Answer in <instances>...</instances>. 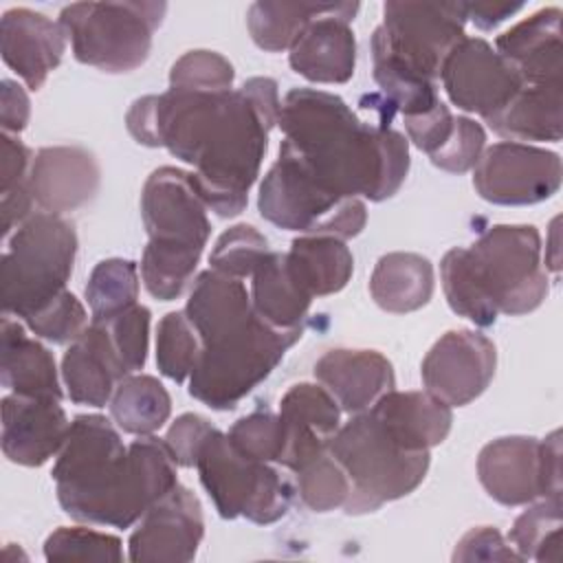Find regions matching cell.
I'll return each instance as SVG.
<instances>
[{"mask_svg":"<svg viewBox=\"0 0 563 563\" xmlns=\"http://www.w3.org/2000/svg\"><path fill=\"white\" fill-rule=\"evenodd\" d=\"M279 112L277 81L251 77L238 90L169 88L141 97L128 110L125 123L136 143L167 147L194 167L191 180L207 209L235 218L249 202Z\"/></svg>","mask_w":563,"mask_h":563,"instance_id":"6da1fadb","label":"cell"},{"mask_svg":"<svg viewBox=\"0 0 563 563\" xmlns=\"http://www.w3.org/2000/svg\"><path fill=\"white\" fill-rule=\"evenodd\" d=\"M279 158L339 198H391L409 172V143L387 123H365L336 95L292 88L282 101Z\"/></svg>","mask_w":563,"mask_h":563,"instance_id":"7a4b0ae2","label":"cell"},{"mask_svg":"<svg viewBox=\"0 0 563 563\" xmlns=\"http://www.w3.org/2000/svg\"><path fill=\"white\" fill-rule=\"evenodd\" d=\"M176 466L165 440L136 435L125 446L108 418L81 413L70 422L53 479L62 510L75 521L130 528L178 484Z\"/></svg>","mask_w":563,"mask_h":563,"instance_id":"3957f363","label":"cell"},{"mask_svg":"<svg viewBox=\"0 0 563 563\" xmlns=\"http://www.w3.org/2000/svg\"><path fill=\"white\" fill-rule=\"evenodd\" d=\"M141 216L150 238L141 257L143 284L152 297L172 301L194 279L209 240L207 205L191 174L165 165L154 169L143 185Z\"/></svg>","mask_w":563,"mask_h":563,"instance_id":"277c9868","label":"cell"},{"mask_svg":"<svg viewBox=\"0 0 563 563\" xmlns=\"http://www.w3.org/2000/svg\"><path fill=\"white\" fill-rule=\"evenodd\" d=\"M301 330L266 323L255 308L200 336L189 394L216 411L235 409L301 339Z\"/></svg>","mask_w":563,"mask_h":563,"instance_id":"5b68a950","label":"cell"},{"mask_svg":"<svg viewBox=\"0 0 563 563\" xmlns=\"http://www.w3.org/2000/svg\"><path fill=\"white\" fill-rule=\"evenodd\" d=\"M328 453L341 464L352 486L343 506L347 515L374 512L413 493L429 471V451L405 449L369 409L339 427Z\"/></svg>","mask_w":563,"mask_h":563,"instance_id":"8992f818","label":"cell"},{"mask_svg":"<svg viewBox=\"0 0 563 563\" xmlns=\"http://www.w3.org/2000/svg\"><path fill=\"white\" fill-rule=\"evenodd\" d=\"M77 233L68 220L35 211L9 238L0 262L2 310L29 319L59 292L73 275Z\"/></svg>","mask_w":563,"mask_h":563,"instance_id":"52a82bcc","label":"cell"},{"mask_svg":"<svg viewBox=\"0 0 563 563\" xmlns=\"http://www.w3.org/2000/svg\"><path fill=\"white\" fill-rule=\"evenodd\" d=\"M462 255L473 284L497 314H528L548 295L541 235L532 224H495L468 249L462 246Z\"/></svg>","mask_w":563,"mask_h":563,"instance_id":"ba28073f","label":"cell"},{"mask_svg":"<svg viewBox=\"0 0 563 563\" xmlns=\"http://www.w3.org/2000/svg\"><path fill=\"white\" fill-rule=\"evenodd\" d=\"M165 2H75L62 9L59 24L77 62L110 75L145 64Z\"/></svg>","mask_w":563,"mask_h":563,"instance_id":"9c48e42d","label":"cell"},{"mask_svg":"<svg viewBox=\"0 0 563 563\" xmlns=\"http://www.w3.org/2000/svg\"><path fill=\"white\" fill-rule=\"evenodd\" d=\"M200 484L222 519L246 517L268 526L279 521L292 501L290 482L271 462L240 453L227 433L213 429L196 460Z\"/></svg>","mask_w":563,"mask_h":563,"instance_id":"30bf717a","label":"cell"},{"mask_svg":"<svg viewBox=\"0 0 563 563\" xmlns=\"http://www.w3.org/2000/svg\"><path fill=\"white\" fill-rule=\"evenodd\" d=\"M257 209L271 224L303 235L356 238L367 222L361 198H339L310 180L284 158H277L260 185Z\"/></svg>","mask_w":563,"mask_h":563,"instance_id":"8fae6325","label":"cell"},{"mask_svg":"<svg viewBox=\"0 0 563 563\" xmlns=\"http://www.w3.org/2000/svg\"><path fill=\"white\" fill-rule=\"evenodd\" d=\"M477 477L504 506H528L561 495V431L545 440L508 435L488 442L477 457Z\"/></svg>","mask_w":563,"mask_h":563,"instance_id":"7c38bea8","label":"cell"},{"mask_svg":"<svg viewBox=\"0 0 563 563\" xmlns=\"http://www.w3.org/2000/svg\"><path fill=\"white\" fill-rule=\"evenodd\" d=\"M464 24V2H385L383 24L372 37L435 81L444 57L466 37Z\"/></svg>","mask_w":563,"mask_h":563,"instance_id":"4fadbf2b","label":"cell"},{"mask_svg":"<svg viewBox=\"0 0 563 563\" xmlns=\"http://www.w3.org/2000/svg\"><path fill=\"white\" fill-rule=\"evenodd\" d=\"M473 187L493 205H537L559 191L561 158L530 143L499 141L482 152L473 167Z\"/></svg>","mask_w":563,"mask_h":563,"instance_id":"5bb4252c","label":"cell"},{"mask_svg":"<svg viewBox=\"0 0 563 563\" xmlns=\"http://www.w3.org/2000/svg\"><path fill=\"white\" fill-rule=\"evenodd\" d=\"M440 79L453 106L484 121L506 108L523 86L517 70L482 37L460 40L444 57Z\"/></svg>","mask_w":563,"mask_h":563,"instance_id":"9a60e30c","label":"cell"},{"mask_svg":"<svg viewBox=\"0 0 563 563\" xmlns=\"http://www.w3.org/2000/svg\"><path fill=\"white\" fill-rule=\"evenodd\" d=\"M495 343L475 330L442 334L422 361V383L449 407H464L479 398L495 376Z\"/></svg>","mask_w":563,"mask_h":563,"instance_id":"2e32d148","label":"cell"},{"mask_svg":"<svg viewBox=\"0 0 563 563\" xmlns=\"http://www.w3.org/2000/svg\"><path fill=\"white\" fill-rule=\"evenodd\" d=\"M205 537V519L198 497L176 484L132 530L128 548L134 563H187L196 556Z\"/></svg>","mask_w":563,"mask_h":563,"instance_id":"e0dca14e","label":"cell"},{"mask_svg":"<svg viewBox=\"0 0 563 563\" xmlns=\"http://www.w3.org/2000/svg\"><path fill=\"white\" fill-rule=\"evenodd\" d=\"M358 2H332L290 46V68L312 84H345L354 75L356 40L352 20Z\"/></svg>","mask_w":563,"mask_h":563,"instance_id":"ac0fdd59","label":"cell"},{"mask_svg":"<svg viewBox=\"0 0 563 563\" xmlns=\"http://www.w3.org/2000/svg\"><path fill=\"white\" fill-rule=\"evenodd\" d=\"M284 449L279 466L297 473L314 457L328 453L330 440L341 427V407L330 391L314 383L292 385L279 400Z\"/></svg>","mask_w":563,"mask_h":563,"instance_id":"d6986e66","label":"cell"},{"mask_svg":"<svg viewBox=\"0 0 563 563\" xmlns=\"http://www.w3.org/2000/svg\"><path fill=\"white\" fill-rule=\"evenodd\" d=\"M55 398H2V453L20 466H42L57 455L68 438L70 422Z\"/></svg>","mask_w":563,"mask_h":563,"instance_id":"ffe728a7","label":"cell"},{"mask_svg":"<svg viewBox=\"0 0 563 563\" xmlns=\"http://www.w3.org/2000/svg\"><path fill=\"white\" fill-rule=\"evenodd\" d=\"M101 183V169L92 152L79 145L42 147L29 172V189L46 213H68L90 202Z\"/></svg>","mask_w":563,"mask_h":563,"instance_id":"44dd1931","label":"cell"},{"mask_svg":"<svg viewBox=\"0 0 563 563\" xmlns=\"http://www.w3.org/2000/svg\"><path fill=\"white\" fill-rule=\"evenodd\" d=\"M66 40L62 24L40 11L15 7L2 13V59L29 90H40L48 75L59 66Z\"/></svg>","mask_w":563,"mask_h":563,"instance_id":"7402d4cb","label":"cell"},{"mask_svg":"<svg viewBox=\"0 0 563 563\" xmlns=\"http://www.w3.org/2000/svg\"><path fill=\"white\" fill-rule=\"evenodd\" d=\"M314 378L350 416L367 411L396 387L391 363L376 350H330L314 363Z\"/></svg>","mask_w":563,"mask_h":563,"instance_id":"603a6c76","label":"cell"},{"mask_svg":"<svg viewBox=\"0 0 563 563\" xmlns=\"http://www.w3.org/2000/svg\"><path fill=\"white\" fill-rule=\"evenodd\" d=\"M495 51L517 70L523 86L563 84L561 9L548 7L517 22L497 37Z\"/></svg>","mask_w":563,"mask_h":563,"instance_id":"cb8c5ba5","label":"cell"},{"mask_svg":"<svg viewBox=\"0 0 563 563\" xmlns=\"http://www.w3.org/2000/svg\"><path fill=\"white\" fill-rule=\"evenodd\" d=\"M125 376L130 374L99 321H90L64 352L62 378L68 398L77 405H108Z\"/></svg>","mask_w":563,"mask_h":563,"instance_id":"d4e9b609","label":"cell"},{"mask_svg":"<svg viewBox=\"0 0 563 563\" xmlns=\"http://www.w3.org/2000/svg\"><path fill=\"white\" fill-rule=\"evenodd\" d=\"M369 411L389 435L409 451H431L451 431L453 411L446 402L424 391H387Z\"/></svg>","mask_w":563,"mask_h":563,"instance_id":"484cf974","label":"cell"},{"mask_svg":"<svg viewBox=\"0 0 563 563\" xmlns=\"http://www.w3.org/2000/svg\"><path fill=\"white\" fill-rule=\"evenodd\" d=\"M0 380L18 396L62 400V385L53 354L9 314L0 328Z\"/></svg>","mask_w":563,"mask_h":563,"instance_id":"4316f807","label":"cell"},{"mask_svg":"<svg viewBox=\"0 0 563 563\" xmlns=\"http://www.w3.org/2000/svg\"><path fill=\"white\" fill-rule=\"evenodd\" d=\"M561 90L563 84L521 86V90L486 123L493 132L515 143L561 141Z\"/></svg>","mask_w":563,"mask_h":563,"instance_id":"83f0119b","label":"cell"},{"mask_svg":"<svg viewBox=\"0 0 563 563\" xmlns=\"http://www.w3.org/2000/svg\"><path fill=\"white\" fill-rule=\"evenodd\" d=\"M251 303L271 325L301 330L312 297L292 277L286 253L268 251L251 275Z\"/></svg>","mask_w":563,"mask_h":563,"instance_id":"f1b7e54d","label":"cell"},{"mask_svg":"<svg viewBox=\"0 0 563 563\" xmlns=\"http://www.w3.org/2000/svg\"><path fill=\"white\" fill-rule=\"evenodd\" d=\"M369 292L385 312H413L433 295V266L418 253H387L374 266Z\"/></svg>","mask_w":563,"mask_h":563,"instance_id":"f546056e","label":"cell"},{"mask_svg":"<svg viewBox=\"0 0 563 563\" xmlns=\"http://www.w3.org/2000/svg\"><path fill=\"white\" fill-rule=\"evenodd\" d=\"M297 284L314 299L345 288L354 271V257L343 240L332 235H301L286 253Z\"/></svg>","mask_w":563,"mask_h":563,"instance_id":"4dcf8cb0","label":"cell"},{"mask_svg":"<svg viewBox=\"0 0 563 563\" xmlns=\"http://www.w3.org/2000/svg\"><path fill=\"white\" fill-rule=\"evenodd\" d=\"M108 405L114 424L130 435H152L172 413V398L167 389L150 374L125 376L117 385Z\"/></svg>","mask_w":563,"mask_h":563,"instance_id":"1f68e13d","label":"cell"},{"mask_svg":"<svg viewBox=\"0 0 563 563\" xmlns=\"http://www.w3.org/2000/svg\"><path fill=\"white\" fill-rule=\"evenodd\" d=\"M332 2H253L246 26L253 42L268 53L290 51L303 29Z\"/></svg>","mask_w":563,"mask_h":563,"instance_id":"d6a6232c","label":"cell"},{"mask_svg":"<svg viewBox=\"0 0 563 563\" xmlns=\"http://www.w3.org/2000/svg\"><path fill=\"white\" fill-rule=\"evenodd\" d=\"M561 528H563V504L561 495L541 497L515 519L508 543L521 556V561H561Z\"/></svg>","mask_w":563,"mask_h":563,"instance_id":"836d02e7","label":"cell"},{"mask_svg":"<svg viewBox=\"0 0 563 563\" xmlns=\"http://www.w3.org/2000/svg\"><path fill=\"white\" fill-rule=\"evenodd\" d=\"M92 321L110 319L130 306L139 297V266L132 260L110 257L99 262L84 288Z\"/></svg>","mask_w":563,"mask_h":563,"instance_id":"e575fe53","label":"cell"},{"mask_svg":"<svg viewBox=\"0 0 563 563\" xmlns=\"http://www.w3.org/2000/svg\"><path fill=\"white\" fill-rule=\"evenodd\" d=\"M200 356V336L183 312H167L156 328V365L163 376L183 383Z\"/></svg>","mask_w":563,"mask_h":563,"instance_id":"d590c367","label":"cell"},{"mask_svg":"<svg viewBox=\"0 0 563 563\" xmlns=\"http://www.w3.org/2000/svg\"><path fill=\"white\" fill-rule=\"evenodd\" d=\"M350 479L341 464L323 453L297 471V493L303 506L314 512L343 508L350 497Z\"/></svg>","mask_w":563,"mask_h":563,"instance_id":"8d00e7d4","label":"cell"},{"mask_svg":"<svg viewBox=\"0 0 563 563\" xmlns=\"http://www.w3.org/2000/svg\"><path fill=\"white\" fill-rule=\"evenodd\" d=\"M440 279L444 297L455 314L473 321L479 328H488L497 321L499 314L486 303V299L477 292V286L468 277L462 257V246H455L444 253L440 262Z\"/></svg>","mask_w":563,"mask_h":563,"instance_id":"74e56055","label":"cell"},{"mask_svg":"<svg viewBox=\"0 0 563 563\" xmlns=\"http://www.w3.org/2000/svg\"><path fill=\"white\" fill-rule=\"evenodd\" d=\"M266 238L251 224H235L227 229L218 240L209 255V264L213 271L233 277L246 279L255 273L257 264L268 253Z\"/></svg>","mask_w":563,"mask_h":563,"instance_id":"f35d334b","label":"cell"},{"mask_svg":"<svg viewBox=\"0 0 563 563\" xmlns=\"http://www.w3.org/2000/svg\"><path fill=\"white\" fill-rule=\"evenodd\" d=\"M46 561H123L121 541L114 534L84 526H64L53 530L44 541Z\"/></svg>","mask_w":563,"mask_h":563,"instance_id":"ab89813d","label":"cell"},{"mask_svg":"<svg viewBox=\"0 0 563 563\" xmlns=\"http://www.w3.org/2000/svg\"><path fill=\"white\" fill-rule=\"evenodd\" d=\"M235 70L227 57L213 51H189L169 70V88L220 92L231 90Z\"/></svg>","mask_w":563,"mask_h":563,"instance_id":"60d3db41","label":"cell"},{"mask_svg":"<svg viewBox=\"0 0 563 563\" xmlns=\"http://www.w3.org/2000/svg\"><path fill=\"white\" fill-rule=\"evenodd\" d=\"M150 317L152 314L145 306L134 303L128 310L99 321L106 328L110 343L117 350L128 374H136L139 369H143V365L147 361Z\"/></svg>","mask_w":563,"mask_h":563,"instance_id":"b9f144b4","label":"cell"},{"mask_svg":"<svg viewBox=\"0 0 563 563\" xmlns=\"http://www.w3.org/2000/svg\"><path fill=\"white\" fill-rule=\"evenodd\" d=\"M231 444L246 457L260 462H279L284 449V429L279 416L271 411H253L242 416L229 429Z\"/></svg>","mask_w":563,"mask_h":563,"instance_id":"7bdbcfd3","label":"cell"},{"mask_svg":"<svg viewBox=\"0 0 563 563\" xmlns=\"http://www.w3.org/2000/svg\"><path fill=\"white\" fill-rule=\"evenodd\" d=\"M29 330L51 343H73L88 325V314L81 301L70 292H59L53 301L24 319Z\"/></svg>","mask_w":563,"mask_h":563,"instance_id":"ee69618b","label":"cell"},{"mask_svg":"<svg viewBox=\"0 0 563 563\" xmlns=\"http://www.w3.org/2000/svg\"><path fill=\"white\" fill-rule=\"evenodd\" d=\"M484 145H486L484 128L468 117H455V125L449 141L429 158L435 167L444 172L464 174L477 165L484 152Z\"/></svg>","mask_w":563,"mask_h":563,"instance_id":"f6af8a7d","label":"cell"},{"mask_svg":"<svg viewBox=\"0 0 563 563\" xmlns=\"http://www.w3.org/2000/svg\"><path fill=\"white\" fill-rule=\"evenodd\" d=\"M213 429L216 427L207 418H202L198 413H183L172 422V427L167 429V435L163 440H165L169 453L174 455L176 464L191 468V466H196L198 453Z\"/></svg>","mask_w":563,"mask_h":563,"instance_id":"bcb514c9","label":"cell"},{"mask_svg":"<svg viewBox=\"0 0 563 563\" xmlns=\"http://www.w3.org/2000/svg\"><path fill=\"white\" fill-rule=\"evenodd\" d=\"M405 121V130L409 141L427 152L429 156L435 154L451 136L453 125H455V117L451 114V110L440 101L438 106H433L431 110L418 114V117H409L402 119Z\"/></svg>","mask_w":563,"mask_h":563,"instance_id":"7dc6e473","label":"cell"},{"mask_svg":"<svg viewBox=\"0 0 563 563\" xmlns=\"http://www.w3.org/2000/svg\"><path fill=\"white\" fill-rule=\"evenodd\" d=\"M453 561H521L499 530L479 526L468 530L453 550Z\"/></svg>","mask_w":563,"mask_h":563,"instance_id":"c3c4849f","label":"cell"},{"mask_svg":"<svg viewBox=\"0 0 563 563\" xmlns=\"http://www.w3.org/2000/svg\"><path fill=\"white\" fill-rule=\"evenodd\" d=\"M33 158L31 150L13 134H2L0 147V194L29 180Z\"/></svg>","mask_w":563,"mask_h":563,"instance_id":"681fc988","label":"cell"},{"mask_svg":"<svg viewBox=\"0 0 563 563\" xmlns=\"http://www.w3.org/2000/svg\"><path fill=\"white\" fill-rule=\"evenodd\" d=\"M0 123L4 134H18L26 128L31 117V101L26 90L13 81L2 79L0 84Z\"/></svg>","mask_w":563,"mask_h":563,"instance_id":"f907efd6","label":"cell"},{"mask_svg":"<svg viewBox=\"0 0 563 563\" xmlns=\"http://www.w3.org/2000/svg\"><path fill=\"white\" fill-rule=\"evenodd\" d=\"M0 213H2V235L9 238L24 220H29L33 211V194L29 189V180L0 194Z\"/></svg>","mask_w":563,"mask_h":563,"instance_id":"816d5d0a","label":"cell"},{"mask_svg":"<svg viewBox=\"0 0 563 563\" xmlns=\"http://www.w3.org/2000/svg\"><path fill=\"white\" fill-rule=\"evenodd\" d=\"M523 4H510V2H464L466 20H471L477 29L490 31L517 11H521Z\"/></svg>","mask_w":563,"mask_h":563,"instance_id":"f5cc1de1","label":"cell"}]
</instances>
